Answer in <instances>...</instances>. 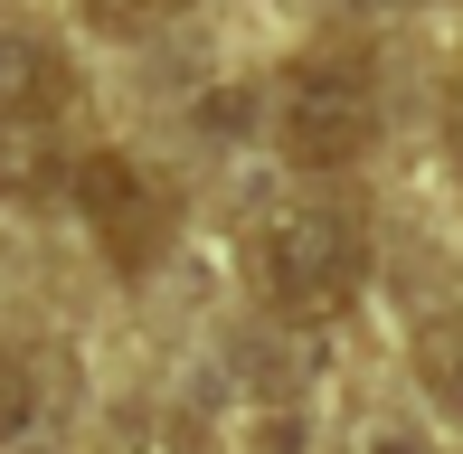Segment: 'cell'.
<instances>
[{
	"instance_id": "obj_1",
	"label": "cell",
	"mask_w": 463,
	"mask_h": 454,
	"mask_svg": "<svg viewBox=\"0 0 463 454\" xmlns=\"http://www.w3.org/2000/svg\"><path fill=\"white\" fill-rule=\"evenodd\" d=\"M369 284V227L341 199H303V209L265 218L256 237V294L284 322H341Z\"/></svg>"
},
{
	"instance_id": "obj_2",
	"label": "cell",
	"mask_w": 463,
	"mask_h": 454,
	"mask_svg": "<svg viewBox=\"0 0 463 454\" xmlns=\"http://www.w3.org/2000/svg\"><path fill=\"white\" fill-rule=\"evenodd\" d=\"M378 123H388V105H378V67L369 57L331 48V57H303V67L284 76L275 133H284L293 171H350V161L378 142Z\"/></svg>"
},
{
	"instance_id": "obj_3",
	"label": "cell",
	"mask_w": 463,
	"mask_h": 454,
	"mask_svg": "<svg viewBox=\"0 0 463 454\" xmlns=\"http://www.w3.org/2000/svg\"><path fill=\"white\" fill-rule=\"evenodd\" d=\"M67 199H76V218L95 227V246H104L114 275H152V256L171 246V218H180V190L161 171H142L133 152H114V142L76 152Z\"/></svg>"
},
{
	"instance_id": "obj_4",
	"label": "cell",
	"mask_w": 463,
	"mask_h": 454,
	"mask_svg": "<svg viewBox=\"0 0 463 454\" xmlns=\"http://www.w3.org/2000/svg\"><path fill=\"white\" fill-rule=\"evenodd\" d=\"M67 95H76V76H67V57L48 38L0 29V123H57Z\"/></svg>"
},
{
	"instance_id": "obj_5",
	"label": "cell",
	"mask_w": 463,
	"mask_h": 454,
	"mask_svg": "<svg viewBox=\"0 0 463 454\" xmlns=\"http://www.w3.org/2000/svg\"><path fill=\"white\" fill-rule=\"evenodd\" d=\"M76 180V152L57 142V123H0V190L10 199H48Z\"/></svg>"
},
{
	"instance_id": "obj_6",
	"label": "cell",
	"mask_w": 463,
	"mask_h": 454,
	"mask_svg": "<svg viewBox=\"0 0 463 454\" xmlns=\"http://www.w3.org/2000/svg\"><path fill=\"white\" fill-rule=\"evenodd\" d=\"M48 417V379H38L29 350H0V454H10L29 426Z\"/></svg>"
},
{
	"instance_id": "obj_7",
	"label": "cell",
	"mask_w": 463,
	"mask_h": 454,
	"mask_svg": "<svg viewBox=\"0 0 463 454\" xmlns=\"http://www.w3.org/2000/svg\"><path fill=\"white\" fill-rule=\"evenodd\" d=\"M95 10V29H114V38H142V29H161V19H180L189 0H86Z\"/></svg>"
},
{
	"instance_id": "obj_8",
	"label": "cell",
	"mask_w": 463,
	"mask_h": 454,
	"mask_svg": "<svg viewBox=\"0 0 463 454\" xmlns=\"http://www.w3.org/2000/svg\"><path fill=\"white\" fill-rule=\"evenodd\" d=\"M435 388H445V407H454V426H463V341L445 350V369H435Z\"/></svg>"
},
{
	"instance_id": "obj_9",
	"label": "cell",
	"mask_w": 463,
	"mask_h": 454,
	"mask_svg": "<svg viewBox=\"0 0 463 454\" xmlns=\"http://www.w3.org/2000/svg\"><path fill=\"white\" fill-rule=\"evenodd\" d=\"M369 454H435L426 436H397V426H388V436H369Z\"/></svg>"
},
{
	"instance_id": "obj_10",
	"label": "cell",
	"mask_w": 463,
	"mask_h": 454,
	"mask_svg": "<svg viewBox=\"0 0 463 454\" xmlns=\"http://www.w3.org/2000/svg\"><path fill=\"white\" fill-rule=\"evenodd\" d=\"M445 161H454V180H463V105L445 114Z\"/></svg>"
},
{
	"instance_id": "obj_11",
	"label": "cell",
	"mask_w": 463,
	"mask_h": 454,
	"mask_svg": "<svg viewBox=\"0 0 463 454\" xmlns=\"http://www.w3.org/2000/svg\"><path fill=\"white\" fill-rule=\"evenodd\" d=\"M360 10H397V0H360Z\"/></svg>"
}]
</instances>
